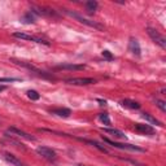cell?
Wrapping results in <instances>:
<instances>
[{
  "label": "cell",
  "instance_id": "6",
  "mask_svg": "<svg viewBox=\"0 0 166 166\" xmlns=\"http://www.w3.org/2000/svg\"><path fill=\"white\" fill-rule=\"evenodd\" d=\"M37 153L48 161H56V159H57L56 152H55L52 148H48V147H38Z\"/></svg>",
  "mask_w": 166,
  "mask_h": 166
},
{
  "label": "cell",
  "instance_id": "24",
  "mask_svg": "<svg viewBox=\"0 0 166 166\" xmlns=\"http://www.w3.org/2000/svg\"><path fill=\"white\" fill-rule=\"evenodd\" d=\"M101 55H102V57H104L106 61H113V60H114V56H113V55L109 52V51H106V49H104V51H102V52H101Z\"/></svg>",
  "mask_w": 166,
  "mask_h": 166
},
{
  "label": "cell",
  "instance_id": "10",
  "mask_svg": "<svg viewBox=\"0 0 166 166\" xmlns=\"http://www.w3.org/2000/svg\"><path fill=\"white\" fill-rule=\"evenodd\" d=\"M8 132L14 134V135H17L19 138H23V139H26V140H35V138L33 135H30V134H27L25 131H21V130H18L16 127H9L8 129Z\"/></svg>",
  "mask_w": 166,
  "mask_h": 166
},
{
  "label": "cell",
  "instance_id": "21",
  "mask_svg": "<svg viewBox=\"0 0 166 166\" xmlns=\"http://www.w3.org/2000/svg\"><path fill=\"white\" fill-rule=\"evenodd\" d=\"M27 96H29L30 100H33V101H37L40 99V95H39L35 90H30V91H27Z\"/></svg>",
  "mask_w": 166,
  "mask_h": 166
},
{
  "label": "cell",
  "instance_id": "22",
  "mask_svg": "<svg viewBox=\"0 0 166 166\" xmlns=\"http://www.w3.org/2000/svg\"><path fill=\"white\" fill-rule=\"evenodd\" d=\"M99 120H100V122H102L104 125H110V120H109L108 113H100L99 114Z\"/></svg>",
  "mask_w": 166,
  "mask_h": 166
},
{
  "label": "cell",
  "instance_id": "23",
  "mask_svg": "<svg viewBox=\"0 0 166 166\" xmlns=\"http://www.w3.org/2000/svg\"><path fill=\"white\" fill-rule=\"evenodd\" d=\"M155 102H156V105L161 109V112H164V113L166 112V102H165L164 100H160V99H156Z\"/></svg>",
  "mask_w": 166,
  "mask_h": 166
},
{
  "label": "cell",
  "instance_id": "4",
  "mask_svg": "<svg viewBox=\"0 0 166 166\" xmlns=\"http://www.w3.org/2000/svg\"><path fill=\"white\" fill-rule=\"evenodd\" d=\"M147 33L156 44H159L161 48H164V49L166 48V38L164 35H161L156 29H152V27H147Z\"/></svg>",
  "mask_w": 166,
  "mask_h": 166
},
{
  "label": "cell",
  "instance_id": "1",
  "mask_svg": "<svg viewBox=\"0 0 166 166\" xmlns=\"http://www.w3.org/2000/svg\"><path fill=\"white\" fill-rule=\"evenodd\" d=\"M65 13L69 14L70 17L78 19V21H79L81 23H83V25H87V26H90V27H93V29L100 30V31L104 30V26H102V25H100V23H97V22H95V21H91V19H87V18H84V17H82L81 14L76 13V12H70V10H68V9H65Z\"/></svg>",
  "mask_w": 166,
  "mask_h": 166
},
{
  "label": "cell",
  "instance_id": "9",
  "mask_svg": "<svg viewBox=\"0 0 166 166\" xmlns=\"http://www.w3.org/2000/svg\"><path fill=\"white\" fill-rule=\"evenodd\" d=\"M134 130L139 134H144V135H153L155 134V129L151 125H145V123H135L134 125Z\"/></svg>",
  "mask_w": 166,
  "mask_h": 166
},
{
  "label": "cell",
  "instance_id": "8",
  "mask_svg": "<svg viewBox=\"0 0 166 166\" xmlns=\"http://www.w3.org/2000/svg\"><path fill=\"white\" fill-rule=\"evenodd\" d=\"M65 82L68 84H73V86H88L96 83V81L92 79V78H69Z\"/></svg>",
  "mask_w": 166,
  "mask_h": 166
},
{
  "label": "cell",
  "instance_id": "11",
  "mask_svg": "<svg viewBox=\"0 0 166 166\" xmlns=\"http://www.w3.org/2000/svg\"><path fill=\"white\" fill-rule=\"evenodd\" d=\"M129 48L130 51L135 55V56H140V52H141V49H140V46H139V42L136 40V39H134L131 38L130 39V43H129Z\"/></svg>",
  "mask_w": 166,
  "mask_h": 166
},
{
  "label": "cell",
  "instance_id": "18",
  "mask_svg": "<svg viewBox=\"0 0 166 166\" xmlns=\"http://www.w3.org/2000/svg\"><path fill=\"white\" fill-rule=\"evenodd\" d=\"M141 117H143L145 121H148V122H149V123H151V125H156V126H162V123H161V122H160L159 120H157V118H155L153 116H151V114H149V113H143V114H141Z\"/></svg>",
  "mask_w": 166,
  "mask_h": 166
},
{
  "label": "cell",
  "instance_id": "14",
  "mask_svg": "<svg viewBox=\"0 0 166 166\" xmlns=\"http://www.w3.org/2000/svg\"><path fill=\"white\" fill-rule=\"evenodd\" d=\"M4 159H5L8 162L12 164L13 166H25L21 162V160H18L17 157L13 156V155H10V153H4Z\"/></svg>",
  "mask_w": 166,
  "mask_h": 166
},
{
  "label": "cell",
  "instance_id": "26",
  "mask_svg": "<svg viewBox=\"0 0 166 166\" xmlns=\"http://www.w3.org/2000/svg\"><path fill=\"white\" fill-rule=\"evenodd\" d=\"M97 101L100 102V105H106V101H105V100H100V99H99Z\"/></svg>",
  "mask_w": 166,
  "mask_h": 166
},
{
  "label": "cell",
  "instance_id": "5",
  "mask_svg": "<svg viewBox=\"0 0 166 166\" xmlns=\"http://www.w3.org/2000/svg\"><path fill=\"white\" fill-rule=\"evenodd\" d=\"M102 140L105 141V143L110 144L112 147L114 148H118V149H126V151H135V152H144V149H141L139 147H136V145H132V144H122V143H117V141H113V140H109L108 138H102Z\"/></svg>",
  "mask_w": 166,
  "mask_h": 166
},
{
  "label": "cell",
  "instance_id": "28",
  "mask_svg": "<svg viewBox=\"0 0 166 166\" xmlns=\"http://www.w3.org/2000/svg\"><path fill=\"white\" fill-rule=\"evenodd\" d=\"M78 166H86V165H78Z\"/></svg>",
  "mask_w": 166,
  "mask_h": 166
},
{
  "label": "cell",
  "instance_id": "3",
  "mask_svg": "<svg viewBox=\"0 0 166 166\" xmlns=\"http://www.w3.org/2000/svg\"><path fill=\"white\" fill-rule=\"evenodd\" d=\"M13 37L22 39V40H30V42H35V43H40V44H44V46H51L49 40H47V39L42 38V37H34V35H29L25 33H13Z\"/></svg>",
  "mask_w": 166,
  "mask_h": 166
},
{
  "label": "cell",
  "instance_id": "16",
  "mask_svg": "<svg viewBox=\"0 0 166 166\" xmlns=\"http://www.w3.org/2000/svg\"><path fill=\"white\" fill-rule=\"evenodd\" d=\"M121 104L126 106L129 109H139L140 108V104L138 101H134V100H130V99H125V100L121 101Z\"/></svg>",
  "mask_w": 166,
  "mask_h": 166
},
{
  "label": "cell",
  "instance_id": "2",
  "mask_svg": "<svg viewBox=\"0 0 166 166\" xmlns=\"http://www.w3.org/2000/svg\"><path fill=\"white\" fill-rule=\"evenodd\" d=\"M12 62H14V64H17L19 66H23V68H26V69H29L31 70V72H34L37 76L39 77H42V78H47V79H55V78L52 76H49V74H47L46 72H43V70L40 69H38V68H35L34 65H31L30 62H26V61H19V60H14V58H12L10 60Z\"/></svg>",
  "mask_w": 166,
  "mask_h": 166
},
{
  "label": "cell",
  "instance_id": "25",
  "mask_svg": "<svg viewBox=\"0 0 166 166\" xmlns=\"http://www.w3.org/2000/svg\"><path fill=\"white\" fill-rule=\"evenodd\" d=\"M18 81L17 78H0V83L1 82H16Z\"/></svg>",
  "mask_w": 166,
  "mask_h": 166
},
{
  "label": "cell",
  "instance_id": "17",
  "mask_svg": "<svg viewBox=\"0 0 166 166\" xmlns=\"http://www.w3.org/2000/svg\"><path fill=\"white\" fill-rule=\"evenodd\" d=\"M35 19H37V16L30 10V12H27V13H25L21 17V22L22 23H34Z\"/></svg>",
  "mask_w": 166,
  "mask_h": 166
},
{
  "label": "cell",
  "instance_id": "13",
  "mask_svg": "<svg viewBox=\"0 0 166 166\" xmlns=\"http://www.w3.org/2000/svg\"><path fill=\"white\" fill-rule=\"evenodd\" d=\"M102 131L106 134H110V135H113L114 138H118V139H126L125 132H122L121 130H118V129H104L102 127Z\"/></svg>",
  "mask_w": 166,
  "mask_h": 166
},
{
  "label": "cell",
  "instance_id": "12",
  "mask_svg": "<svg viewBox=\"0 0 166 166\" xmlns=\"http://www.w3.org/2000/svg\"><path fill=\"white\" fill-rule=\"evenodd\" d=\"M86 65H77V64H62L56 66L57 70H83Z\"/></svg>",
  "mask_w": 166,
  "mask_h": 166
},
{
  "label": "cell",
  "instance_id": "7",
  "mask_svg": "<svg viewBox=\"0 0 166 166\" xmlns=\"http://www.w3.org/2000/svg\"><path fill=\"white\" fill-rule=\"evenodd\" d=\"M31 12L37 16H48V17H57L58 13L55 9H51V8L47 7H33L31 8Z\"/></svg>",
  "mask_w": 166,
  "mask_h": 166
},
{
  "label": "cell",
  "instance_id": "15",
  "mask_svg": "<svg viewBox=\"0 0 166 166\" xmlns=\"http://www.w3.org/2000/svg\"><path fill=\"white\" fill-rule=\"evenodd\" d=\"M53 114H56L58 117H64V118H68L70 114H72V110L68 109V108H57V109H53L52 110Z\"/></svg>",
  "mask_w": 166,
  "mask_h": 166
},
{
  "label": "cell",
  "instance_id": "20",
  "mask_svg": "<svg viewBox=\"0 0 166 166\" xmlns=\"http://www.w3.org/2000/svg\"><path fill=\"white\" fill-rule=\"evenodd\" d=\"M97 7H99V3L95 1V0H90V1L86 3V9L88 10V13H91V14L97 9Z\"/></svg>",
  "mask_w": 166,
  "mask_h": 166
},
{
  "label": "cell",
  "instance_id": "19",
  "mask_svg": "<svg viewBox=\"0 0 166 166\" xmlns=\"http://www.w3.org/2000/svg\"><path fill=\"white\" fill-rule=\"evenodd\" d=\"M83 141H86V143H87V144H91V145H93V147H95V148H97V149H99V151H100V152H102V153H109V151H108V149H106V148L104 147V145L99 144V143H97V141H93V140H87V139H84V140H83Z\"/></svg>",
  "mask_w": 166,
  "mask_h": 166
},
{
  "label": "cell",
  "instance_id": "27",
  "mask_svg": "<svg viewBox=\"0 0 166 166\" xmlns=\"http://www.w3.org/2000/svg\"><path fill=\"white\" fill-rule=\"evenodd\" d=\"M7 88V87L5 86H0V92H1V91H4V90H5Z\"/></svg>",
  "mask_w": 166,
  "mask_h": 166
}]
</instances>
